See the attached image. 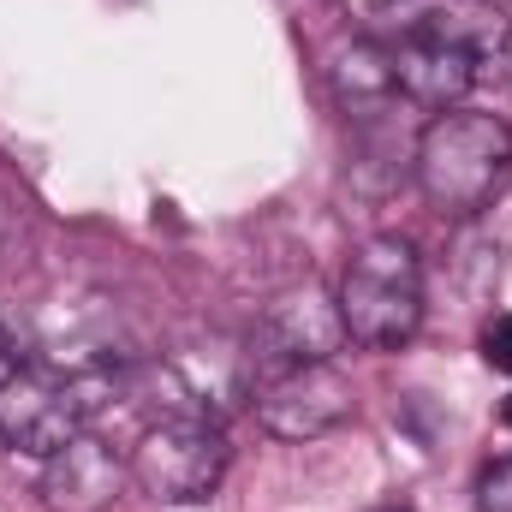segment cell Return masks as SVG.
Wrapping results in <instances>:
<instances>
[{
	"mask_svg": "<svg viewBox=\"0 0 512 512\" xmlns=\"http://www.w3.org/2000/svg\"><path fill=\"white\" fill-rule=\"evenodd\" d=\"M376 512H411V507H376Z\"/></svg>",
	"mask_w": 512,
	"mask_h": 512,
	"instance_id": "obj_14",
	"label": "cell"
},
{
	"mask_svg": "<svg viewBox=\"0 0 512 512\" xmlns=\"http://www.w3.org/2000/svg\"><path fill=\"white\" fill-rule=\"evenodd\" d=\"M227 459H233V447L203 411H173V417L149 423L143 441L131 447V483L161 507H197L221 489Z\"/></svg>",
	"mask_w": 512,
	"mask_h": 512,
	"instance_id": "obj_3",
	"label": "cell"
},
{
	"mask_svg": "<svg viewBox=\"0 0 512 512\" xmlns=\"http://www.w3.org/2000/svg\"><path fill=\"white\" fill-rule=\"evenodd\" d=\"M507 6H512V0H507Z\"/></svg>",
	"mask_w": 512,
	"mask_h": 512,
	"instance_id": "obj_15",
	"label": "cell"
},
{
	"mask_svg": "<svg viewBox=\"0 0 512 512\" xmlns=\"http://www.w3.org/2000/svg\"><path fill=\"white\" fill-rule=\"evenodd\" d=\"M501 423H507V429H512V393H507V405H501Z\"/></svg>",
	"mask_w": 512,
	"mask_h": 512,
	"instance_id": "obj_13",
	"label": "cell"
},
{
	"mask_svg": "<svg viewBox=\"0 0 512 512\" xmlns=\"http://www.w3.org/2000/svg\"><path fill=\"white\" fill-rule=\"evenodd\" d=\"M334 304H340L346 340H358L370 352L411 346L417 328H423V262H417V251L399 233H382V239L358 245Z\"/></svg>",
	"mask_w": 512,
	"mask_h": 512,
	"instance_id": "obj_2",
	"label": "cell"
},
{
	"mask_svg": "<svg viewBox=\"0 0 512 512\" xmlns=\"http://www.w3.org/2000/svg\"><path fill=\"white\" fill-rule=\"evenodd\" d=\"M340 340H346L340 304H334L316 280L286 286V292L262 310V322H256V334H251L256 376L286 370V364H328V352H334Z\"/></svg>",
	"mask_w": 512,
	"mask_h": 512,
	"instance_id": "obj_6",
	"label": "cell"
},
{
	"mask_svg": "<svg viewBox=\"0 0 512 512\" xmlns=\"http://www.w3.org/2000/svg\"><path fill=\"white\" fill-rule=\"evenodd\" d=\"M411 30L453 48L471 72V84H512V12L495 0H429L405 18Z\"/></svg>",
	"mask_w": 512,
	"mask_h": 512,
	"instance_id": "obj_7",
	"label": "cell"
},
{
	"mask_svg": "<svg viewBox=\"0 0 512 512\" xmlns=\"http://www.w3.org/2000/svg\"><path fill=\"white\" fill-rule=\"evenodd\" d=\"M126 483H131V459H120L90 429L42 459V507L48 512H108Z\"/></svg>",
	"mask_w": 512,
	"mask_h": 512,
	"instance_id": "obj_8",
	"label": "cell"
},
{
	"mask_svg": "<svg viewBox=\"0 0 512 512\" xmlns=\"http://www.w3.org/2000/svg\"><path fill=\"white\" fill-rule=\"evenodd\" d=\"M352 417V382L334 364H286L256 376V423L274 441H316Z\"/></svg>",
	"mask_w": 512,
	"mask_h": 512,
	"instance_id": "obj_5",
	"label": "cell"
},
{
	"mask_svg": "<svg viewBox=\"0 0 512 512\" xmlns=\"http://www.w3.org/2000/svg\"><path fill=\"white\" fill-rule=\"evenodd\" d=\"M483 358H489V370H507L512 376V310H501V316L483 328Z\"/></svg>",
	"mask_w": 512,
	"mask_h": 512,
	"instance_id": "obj_12",
	"label": "cell"
},
{
	"mask_svg": "<svg viewBox=\"0 0 512 512\" xmlns=\"http://www.w3.org/2000/svg\"><path fill=\"white\" fill-rule=\"evenodd\" d=\"M96 387L72 382V376H48V370H12L0 376V441L30 453V459H48L60 453L72 435H84L90 411L102 399H90Z\"/></svg>",
	"mask_w": 512,
	"mask_h": 512,
	"instance_id": "obj_4",
	"label": "cell"
},
{
	"mask_svg": "<svg viewBox=\"0 0 512 512\" xmlns=\"http://www.w3.org/2000/svg\"><path fill=\"white\" fill-rule=\"evenodd\" d=\"M387 66H393V90H399V96H411L417 108H435V114L459 108V96H471V90H477V84H471V72H465V60H459L453 48H441L435 36L411 30V24L387 42Z\"/></svg>",
	"mask_w": 512,
	"mask_h": 512,
	"instance_id": "obj_9",
	"label": "cell"
},
{
	"mask_svg": "<svg viewBox=\"0 0 512 512\" xmlns=\"http://www.w3.org/2000/svg\"><path fill=\"white\" fill-rule=\"evenodd\" d=\"M328 78H334V96L346 108H376L393 96V66H387V42L370 36H346L334 54H328Z\"/></svg>",
	"mask_w": 512,
	"mask_h": 512,
	"instance_id": "obj_10",
	"label": "cell"
},
{
	"mask_svg": "<svg viewBox=\"0 0 512 512\" xmlns=\"http://www.w3.org/2000/svg\"><path fill=\"white\" fill-rule=\"evenodd\" d=\"M477 507L483 512H512V459L489 465L483 483H477Z\"/></svg>",
	"mask_w": 512,
	"mask_h": 512,
	"instance_id": "obj_11",
	"label": "cell"
},
{
	"mask_svg": "<svg viewBox=\"0 0 512 512\" xmlns=\"http://www.w3.org/2000/svg\"><path fill=\"white\" fill-rule=\"evenodd\" d=\"M411 167H417L423 197L441 215H453V221L483 215L512 185V126L495 120V114L447 108V114H435L423 126Z\"/></svg>",
	"mask_w": 512,
	"mask_h": 512,
	"instance_id": "obj_1",
	"label": "cell"
}]
</instances>
